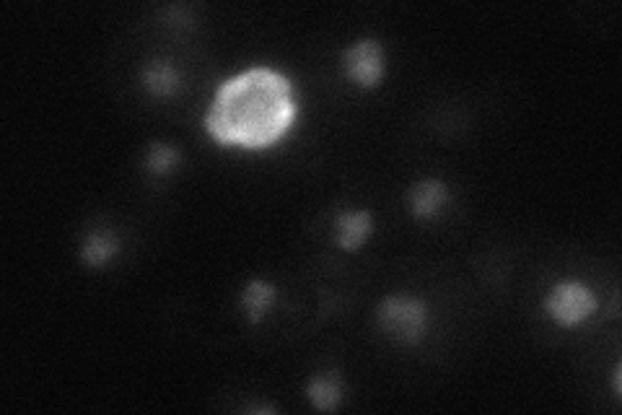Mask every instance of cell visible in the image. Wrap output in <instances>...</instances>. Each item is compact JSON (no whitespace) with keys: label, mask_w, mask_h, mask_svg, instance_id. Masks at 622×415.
I'll return each mask as SVG.
<instances>
[{"label":"cell","mask_w":622,"mask_h":415,"mask_svg":"<svg viewBox=\"0 0 622 415\" xmlns=\"http://www.w3.org/2000/svg\"><path fill=\"white\" fill-rule=\"evenodd\" d=\"M597 309V296L591 288L578 281H568L555 286L545 299V312L558 322L560 327H576L589 320Z\"/></svg>","instance_id":"3"},{"label":"cell","mask_w":622,"mask_h":415,"mask_svg":"<svg viewBox=\"0 0 622 415\" xmlns=\"http://www.w3.org/2000/svg\"><path fill=\"white\" fill-rule=\"evenodd\" d=\"M179 161H182V154H179L177 148L169 146V143L153 141L146 154V172L156 179L169 177L179 166Z\"/></svg>","instance_id":"11"},{"label":"cell","mask_w":622,"mask_h":415,"mask_svg":"<svg viewBox=\"0 0 622 415\" xmlns=\"http://www.w3.org/2000/svg\"><path fill=\"white\" fill-rule=\"evenodd\" d=\"M337 244L348 252H356L374 231V216L371 211H345L335 218Z\"/></svg>","instance_id":"8"},{"label":"cell","mask_w":622,"mask_h":415,"mask_svg":"<svg viewBox=\"0 0 622 415\" xmlns=\"http://www.w3.org/2000/svg\"><path fill=\"white\" fill-rule=\"evenodd\" d=\"M275 299H278V291H275L273 283L262 281V278H254V281H249L247 286L242 288V294H239V307H242L249 325H260L262 317L275 307Z\"/></svg>","instance_id":"7"},{"label":"cell","mask_w":622,"mask_h":415,"mask_svg":"<svg viewBox=\"0 0 622 415\" xmlns=\"http://www.w3.org/2000/svg\"><path fill=\"white\" fill-rule=\"evenodd\" d=\"M446 203H449V187H446V182H441L436 177L420 179V182H415L407 190V208L420 221L436 218L438 213L444 211Z\"/></svg>","instance_id":"5"},{"label":"cell","mask_w":622,"mask_h":415,"mask_svg":"<svg viewBox=\"0 0 622 415\" xmlns=\"http://www.w3.org/2000/svg\"><path fill=\"white\" fill-rule=\"evenodd\" d=\"M296 117L299 99L291 78L267 65H254L218 86L205 130L221 146L262 151L283 141Z\"/></svg>","instance_id":"1"},{"label":"cell","mask_w":622,"mask_h":415,"mask_svg":"<svg viewBox=\"0 0 622 415\" xmlns=\"http://www.w3.org/2000/svg\"><path fill=\"white\" fill-rule=\"evenodd\" d=\"M120 255V239L112 229H91L81 244V260L89 268H104Z\"/></svg>","instance_id":"10"},{"label":"cell","mask_w":622,"mask_h":415,"mask_svg":"<svg viewBox=\"0 0 622 415\" xmlns=\"http://www.w3.org/2000/svg\"><path fill=\"white\" fill-rule=\"evenodd\" d=\"M306 395H309V403L317 410H322V413L337 410L345 397L343 374H337V371H322L317 377H311L309 384H306Z\"/></svg>","instance_id":"6"},{"label":"cell","mask_w":622,"mask_h":415,"mask_svg":"<svg viewBox=\"0 0 622 415\" xmlns=\"http://www.w3.org/2000/svg\"><path fill=\"white\" fill-rule=\"evenodd\" d=\"M384 47L376 39H358L343 52V71L361 89H376L384 78Z\"/></svg>","instance_id":"4"},{"label":"cell","mask_w":622,"mask_h":415,"mask_svg":"<svg viewBox=\"0 0 622 415\" xmlns=\"http://www.w3.org/2000/svg\"><path fill=\"white\" fill-rule=\"evenodd\" d=\"M376 325L397 343L418 345L426 338L428 307L413 296H387L376 309Z\"/></svg>","instance_id":"2"},{"label":"cell","mask_w":622,"mask_h":415,"mask_svg":"<svg viewBox=\"0 0 622 415\" xmlns=\"http://www.w3.org/2000/svg\"><path fill=\"white\" fill-rule=\"evenodd\" d=\"M140 81L146 86L148 94L153 96H177L182 91V76L179 71L174 68L169 60H151V63L143 65V71H140Z\"/></svg>","instance_id":"9"}]
</instances>
